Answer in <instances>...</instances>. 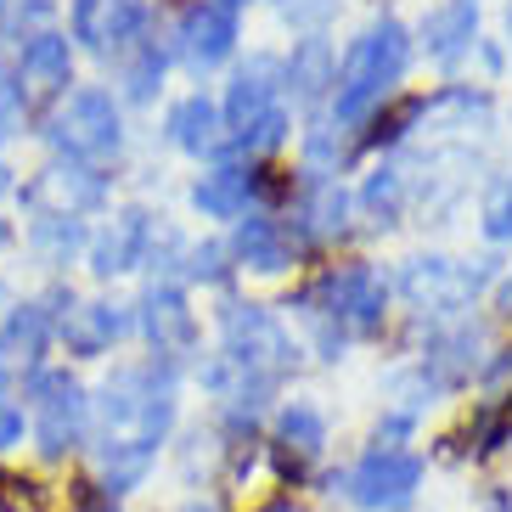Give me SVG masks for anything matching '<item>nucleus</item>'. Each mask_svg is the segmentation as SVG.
I'll return each mask as SVG.
<instances>
[{"label": "nucleus", "mask_w": 512, "mask_h": 512, "mask_svg": "<svg viewBox=\"0 0 512 512\" xmlns=\"http://www.w3.org/2000/svg\"><path fill=\"white\" fill-rule=\"evenodd\" d=\"M299 310H304V321L316 327L321 355L338 361L344 338H366V332L383 327V316H389V282H383L372 265H338V271H327L310 293H304Z\"/></svg>", "instance_id": "2"}, {"label": "nucleus", "mask_w": 512, "mask_h": 512, "mask_svg": "<svg viewBox=\"0 0 512 512\" xmlns=\"http://www.w3.org/2000/svg\"><path fill=\"white\" fill-rule=\"evenodd\" d=\"M490 282V271H467L445 254H417L400 271V299L417 316H462L467 304L479 299V287Z\"/></svg>", "instance_id": "5"}, {"label": "nucleus", "mask_w": 512, "mask_h": 512, "mask_svg": "<svg viewBox=\"0 0 512 512\" xmlns=\"http://www.w3.org/2000/svg\"><path fill=\"white\" fill-rule=\"evenodd\" d=\"M130 327H136V316L124 304H79V310H68V321L57 332L74 355H107Z\"/></svg>", "instance_id": "16"}, {"label": "nucleus", "mask_w": 512, "mask_h": 512, "mask_svg": "<svg viewBox=\"0 0 512 512\" xmlns=\"http://www.w3.org/2000/svg\"><path fill=\"white\" fill-rule=\"evenodd\" d=\"M501 310H507V316H512V282L501 287Z\"/></svg>", "instance_id": "35"}, {"label": "nucleus", "mask_w": 512, "mask_h": 512, "mask_svg": "<svg viewBox=\"0 0 512 512\" xmlns=\"http://www.w3.org/2000/svg\"><path fill=\"white\" fill-rule=\"evenodd\" d=\"M293 231L282 226V220H271V214H242L237 220V237H231V259L237 265H248V271L259 276H276L293 265Z\"/></svg>", "instance_id": "15"}, {"label": "nucleus", "mask_w": 512, "mask_h": 512, "mask_svg": "<svg viewBox=\"0 0 512 512\" xmlns=\"http://www.w3.org/2000/svg\"><path fill=\"white\" fill-rule=\"evenodd\" d=\"M29 411H34V434H40V451L62 456L74 451L79 434H85V417H91V400L68 372H34L29 377Z\"/></svg>", "instance_id": "6"}, {"label": "nucleus", "mask_w": 512, "mask_h": 512, "mask_svg": "<svg viewBox=\"0 0 512 512\" xmlns=\"http://www.w3.org/2000/svg\"><path fill=\"white\" fill-rule=\"evenodd\" d=\"M361 209L372 214L377 226H394L400 214H406V169H394V164H383L366 181V192H361Z\"/></svg>", "instance_id": "23"}, {"label": "nucleus", "mask_w": 512, "mask_h": 512, "mask_svg": "<svg viewBox=\"0 0 512 512\" xmlns=\"http://www.w3.org/2000/svg\"><path fill=\"white\" fill-rule=\"evenodd\" d=\"M271 107H282V57L271 51H254V57L242 62L237 74L226 85V107H220V119H226V136H248Z\"/></svg>", "instance_id": "9"}, {"label": "nucleus", "mask_w": 512, "mask_h": 512, "mask_svg": "<svg viewBox=\"0 0 512 512\" xmlns=\"http://www.w3.org/2000/svg\"><path fill=\"white\" fill-rule=\"evenodd\" d=\"M473 40H479V0H451V6L422 17V51L434 62H445V68L462 51H473Z\"/></svg>", "instance_id": "18"}, {"label": "nucleus", "mask_w": 512, "mask_h": 512, "mask_svg": "<svg viewBox=\"0 0 512 512\" xmlns=\"http://www.w3.org/2000/svg\"><path fill=\"white\" fill-rule=\"evenodd\" d=\"M344 141H338V124H310V136H304V175L310 181H332L338 169H344Z\"/></svg>", "instance_id": "25"}, {"label": "nucleus", "mask_w": 512, "mask_h": 512, "mask_svg": "<svg viewBox=\"0 0 512 512\" xmlns=\"http://www.w3.org/2000/svg\"><path fill=\"white\" fill-rule=\"evenodd\" d=\"M186 512H209V507H186Z\"/></svg>", "instance_id": "40"}, {"label": "nucleus", "mask_w": 512, "mask_h": 512, "mask_svg": "<svg viewBox=\"0 0 512 512\" xmlns=\"http://www.w3.org/2000/svg\"><path fill=\"white\" fill-rule=\"evenodd\" d=\"M422 484V456L411 451H394V445H377L372 456H361V467L349 473V496L355 507H372V512H394L417 496Z\"/></svg>", "instance_id": "8"}, {"label": "nucleus", "mask_w": 512, "mask_h": 512, "mask_svg": "<svg viewBox=\"0 0 512 512\" xmlns=\"http://www.w3.org/2000/svg\"><path fill=\"white\" fill-rule=\"evenodd\" d=\"M276 12H282V23H293V29L321 34V23L338 12V0H276Z\"/></svg>", "instance_id": "30"}, {"label": "nucleus", "mask_w": 512, "mask_h": 512, "mask_svg": "<svg viewBox=\"0 0 512 512\" xmlns=\"http://www.w3.org/2000/svg\"><path fill=\"white\" fill-rule=\"evenodd\" d=\"M259 192H265V169L220 164V169H209V175L192 186V209L203 214V220H242Z\"/></svg>", "instance_id": "14"}, {"label": "nucleus", "mask_w": 512, "mask_h": 512, "mask_svg": "<svg viewBox=\"0 0 512 512\" xmlns=\"http://www.w3.org/2000/svg\"><path fill=\"white\" fill-rule=\"evenodd\" d=\"M74 40L91 51H124L147 29V0H74L68 6Z\"/></svg>", "instance_id": "12"}, {"label": "nucleus", "mask_w": 512, "mask_h": 512, "mask_svg": "<svg viewBox=\"0 0 512 512\" xmlns=\"http://www.w3.org/2000/svg\"><path fill=\"white\" fill-rule=\"evenodd\" d=\"M175 51L192 74H209L237 51V12H226L220 0H192L175 29Z\"/></svg>", "instance_id": "11"}, {"label": "nucleus", "mask_w": 512, "mask_h": 512, "mask_svg": "<svg viewBox=\"0 0 512 512\" xmlns=\"http://www.w3.org/2000/svg\"><path fill=\"white\" fill-rule=\"evenodd\" d=\"M141 332H147V344H152V355L164 366H175V361H186L197 349V316H192V304H186V287H175V282H152L147 293H141Z\"/></svg>", "instance_id": "7"}, {"label": "nucleus", "mask_w": 512, "mask_h": 512, "mask_svg": "<svg viewBox=\"0 0 512 512\" xmlns=\"http://www.w3.org/2000/svg\"><path fill=\"white\" fill-rule=\"evenodd\" d=\"M6 242H12V226H6V220H0V248H6Z\"/></svg>", "instance_id": "36"}, {"label": "nucleus", "mask_w": 512, "mask_h": 512, "mask_svg": "<svg viewBox=\"0 0 512 512\" xmlns=\"http://www.w3.org/2000/svg\"><path fill=\"white\" fill-rule=\"evenodd\" d=\"M46 136L57 152H68V164H102L124 147L119 102L102 85H79V91H68V102H57V113L46 119Z\"/></svg>", "instance_id": "3"}, {"label": "nucleus", "mask_w": 512, "mask_h": 512, "mask_svg": "<svg viewBox=\"0 0 512 512\" xmlns=\"http://www.w3.org/2000/svg\"><path fill=\"white\" fill-rule=\"evenodd\" d=\"M17 439H23V411L6 400V406H0V451H12Z\"/></svg>", "instance_id": "32"}, {"label": "nucleus", "mask_w": 512, "mask_h": 512, "mask_svg": "<svg viewBox=\"0 0 512 512\" xmlns=\"http://www.w3.org/2000/svg\"><path fill=\"white\" fill-rule=\"evenodd\" d=\"M411 68V29L400 17H383L344 51L338 79H332V119L338 124H361L377 107L389 102V91L406 79Z\"/></svg>", "instance_id": "1"}, {"label": "nucleus", "mask_w": 512, "mask_h": 512, "mask_svg": "<svg viewBox=\"0 0 512 512\" xmlns=\"http://www.w3.org/2000/svg\"><path fill=\"white\" fill-rule=\"evenodd\" d=\"M507 34H512V6H507Z\"/></svg>", "instance_id": "39"}, {"label": "nucleus", "mask_w": 512, "mask_h": 512, "mask_svg": "<svg viewBox=\"0 0 512 512\" xmlns=\"http://www.w3.org/2000/svg\"><path fill=\"white\" fill-rule=\"evenodd\" d=\"M479 226H484L490 242H512V175H496V181L484 186Z\"/></svg>", "instance_id": "27"}, {"label": "nucleus", "mask_w": 512, "mask_h": 512, "mask_svg": "<svg viewBox=\"0 0 512 512\" xmlns=\"http://www.w3.org/2000/svg\"><path fill=\"white\" fill-rule=\"evenodd\" d=\"M23 203L34 214H51V220H79V214L107 203V181L85 164H51L23 186Z\"/></svg>", "instance_id": "10"}, {"label": "nucleus", "mask_w": 512, "mask_h": 512, "mask_svg": "<svg viewBox=\"0 0 512 512\" xmlns=\"http://www.w3.org/2000/svg\"><path fill=\"white\" fill-rule=\"evenodd\" d=\"M164 68H169V57L158 46H147V40H141L136 46V57L124 62V96H130V102H152V96H158V85H164Z\"/></svg>", "instance_id": "26"}, {"label": "nucleus", "mask_w": 512, "mask_h": 512, "mask_svg": "<svg viewBox=\"0 0 512 512\" xmlns=\"http://www.w3.org/2000/svg\"><path fill=\"white\" fill-rule=\"evenodd\" d=\"M220 338H226V355L220 361L242 377H271V383H282V372L293 366V338L259 304H242V299L220 304Z\"/></svg>", "instance_id": "4"}, {"label": "nucleus", "mask_w": 512, "mask_h": 512, "mask_svg": "<svg viewBox=\"0 0 512 512\" xmlns=\"http://www.w3.org/2000/svg\"><path fill=\"white\" fill-rule=\"evenodd\" d=\"M220 6H226V12H237V6H248V0H220Z\"/></svg>", "instance_id": "37"}, {"label": "nucleus", "mask_w": 512, "mask_h": 512, "mask_svg": "<svg viewBox=\"0 0 512 512\" xmlns=\"http://www.w3.org/2000/svg\"><path fill=\"white\" fill-rule=\"evenodd\" d=\"M276 434H282V445L299 456V462H316L321 445H327V422H321L310 406H287L282 422H276Z\"/></svg>", "instance_id": "24"}, {"label": "nucleus", "mask_w": 512, "mask_h": 512, "mask_svg": "<svg viewBox=\"0 0 512 512\" xmlns=\"http://www.w3.org/2000/svg\"><path fill=\"white\" fill-rule=\"evenodd\" d=\"M276 512H293V507H276Z\"/></svg>", "instance_id": "41"}, {"label": "nucleus", "mask_w": 512, "mask_h": 512, "mask_svg": "<svg viewBox=\"0 0 512 512\" xmlns=\"http://www.w3.org/2000/svg\"><path fill=\"white\" fill-rule=\"evenodd\" d=\"M6 192H12V169L0 164V197H6Z\"/></svg>", "instance_id": "34"}, {"label": "nucleus", "mask_w": 512, "mask_h": 512, "mask_svg": "<svg viewBox=\"0 0 512 512\" xmlns=\"http://www.w3.org/2000/svg\"><path fill=\"white\" fill-rule=\"evenodd\" d=\"M0 512H29V501L17 496V490H0Z\"/></svg>", "instance_id": "33"}, {"label": "nucleus", "mask_w": 512, "mask_h": 512, "mask_svg": "<svg viewBox=\"0 0 512 512\" xmlns=\"http://www.w3.org/2000/svg\"><path fill=\"white\" fill-rule=\"evenodd\" d=\"M57 293L51 299H34V304H17V310H6V321H0V361L17 366V361H34L40 349H46V338L57 332Z\"/></svg>", "instance_id": "19"}, {"label": "nucleus", "mask_w": 512, "mask_h": 512, "mask_svg": "<svg viewBox=\"0 0 512 512\" xmlns=\"http://www.w3.org/2000/svg\"><path fill=\"white\" fill-rule=\"evenodd\" d=\"M169 141L181 152H192V158H209V152L226 147V119H220V107L209 102V96H181V102L169 107Z\"/></svg>", "instance_id": "17"}, {"label": "nucleus", "mask_w": 512, "mask_h": 512, "mask_svg": "<svg viewBox=\"0 0 512 512\" xmlns=\"http://www.w3.org/2000/svg\"><path fill=\"white\" fill-rule=\"evenodd\" d=\"M34 242H40V254L46 259L62 265V259L85 242V226H79V220H51V214H40V220H34Z\"/></svg>", "instance_id": "28"}, {"label": "nucleus", "mask_w": 512, "mask_h": 512, "mask_svg": "<svg viewBox=\"0 0 512 512\" xmlns=\"http://www.w3.org/2000/svg\"><path fill=\"white\" fill-rule=\"evenodd\" d=\"M23 130V91L12 85V74L0 68V147Z\"/></svg>", "instance_id": "31"}, {"label": "nucleus", "mask_w": 512, "mask_h": 512, "mask_svg": "<svg viewBox=\"0 0 512 512\" xmlns=\"http://www.w3.org/2000/svg\"><path fill=\"white\" fill-rule=\"evenodd\" d=\"M338 79V62H332L327 34H304L293 57L282 62V91H293V102H321Z\"/></svg>", "instance_id": "20"}, {"label": "nucleus", "mask_w": 512, "mask_h": 512, "mask_svg": "<svg viewBox=\"0 0 512 512\" xmlns=\"http://www.w3.org/2000/svg\"><path fill=\"white\" fill-rule=\"evenodd\" d=\"M17 74L29 79L34 91H62L68 79H74V46H68V34H29L23 40V57H17Z\"/></svg>", "instance_id": "21"}, {"label": "nucleus", "mask_w": 512, "mask_h": 512, "mask_svg": "<svg viewBox=\"0 0 512 512\" xmlns=\"http://www.w3.org/2000/svg\"><path fill=\"white\" fill-rule=\"evenodd\" d=\"M152 237H158V226H152L147 209L113 214V226L91 237V271L96 276H124V271H136V265H147Z\"/></svg>", "instance_id": "13"}, {"label": "nucleus", "mask_w": 512, "mask_h": 512, "mask_svg": "<svg viewBox=\"0 0 512 512\" xmlns=\"http://www.w3.org/2000/svg\"><path fill=\"white\" fill-rule=\"evenodd\" d=\"M91 512H113V501H107V507H91Z\"/></svg>", "instance_id": "38"}, {"label": "nucleus", "mask_w": 512, "mask_h": 512, "mask_svg": "<svg viewBox=\"0 0 512 512\" xmlns=\"http://www.w3.org/2000/svg\"><path fill=\"white\" fill-rule=\"evenodd\" d=\"M349 209H355V197H349L338 181H310L304 220H310L316 237H344V231H349Z\"/></svg>", "instance_id": "22"}, {"label": "nucleus", "mask_w": 512, "mask_h": 512, "mask_svg": "<svg viewBox=\"0 0 512 512\" xmlns=\"http://www.w3.org/2000/svg\"><path fill=\"white\" fill-rule=\"evenodd\" d=\"M287 130H293V113H287V107H271L248 136H237V147L248 152V158H265V152H276L287 141Z\"/></svg>", "instance_id": "29"}, {"label": "nucleus", "mask_w": 512, "mask_h": 512, "mask_svg": "<svg viewBox=\"0 0 512 512\" xmlns=\"http://www.w3.org/2000/svg\"><path fill=\"white\" fill-rule=\"evenodd\" d=\"M0 406H6V394H0Z\"/></svg>", "instance_id": "42"}]
</instances>
